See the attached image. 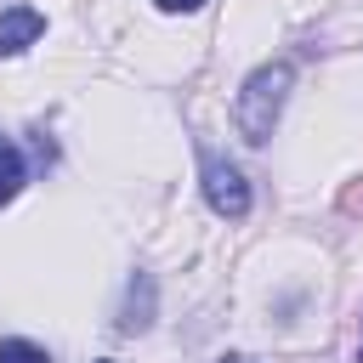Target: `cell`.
Returning a JSON list of instances; mask_svg holds the SVG:
<instances>
[{
	"mask_svg": "<svg viewBox=\"0 0 363 363\" xmlns=\"http://www.w3.org/2000/svg\"><path fill=\"white\" fill-rule=\"evenodd\" d=\"M96 363H108V357H96Z\"/></svg>",
	"mask_w": 363,
	"mask_h": 363,
	"instance_id": "30bf717a",
	"label": "cell"
},
{
	"mask_svg": "<svg viewBox=\"0 0 363 363\" xmlns=\"http://www.w3.org/2000/svg\"><path fill=\"white\" fill-rule=\"evenodd\" d=\"M346 210H363V187H352V193H346Z\"/></svg>",
	"mask_w": 363,
	"mask_h": 363,
	"instance_id": "ba28073f",
	"label": "cell"
},
{
	"mask_svg": "<svg viewBox=\"0 0 363 363\" xmlns=\"http://www.w3.org/2000/svg\"><path fill=\"white\" fill-rule=\"evenodd\" d=\"M147 323H153V278L136 272L130 289H125V306H119V329H125V335H142Z\"/></svg>",
	"mask_w": 363,
	"mask_h": 363,
	"instance_id": "277c9868",
	"label": "cell"
},
{
	"mask_svg": "<svg viewBox=\"0 0 363 363\" xmlns=\"http://www.w3.org/2000/svg\"><path fill=\"white\" fill-rule=\"evenodd\" d=\"M40 34H45V17H40L34 6H11V11L0 17V57H17V51H28Z\"/></svg>",
	"mask_w": 363,
	"mask_h": 363,
	"instance_id": "3957f363",
	"label": "cell"
},
{
	"mask_svg": "<svg viewBox=\"0 0 363 363\" xmlns=\"http://www.w3.org/2000/svg\"><path fill=\"white\" fill-rule=\"evenodd\" d=\"M289 85H295V62H289V57L261 62V68L238 85V96H233V125H238L244 142H267V136L278 130V113H284V102H289Z\"/></svg>",
	"mask_w": 363,
	"mask_h": 363,
	"instance_id": "6da1fadb",
	"label": "cell"
},
{
	"mask_svg": "<svg viewBox=\"0 0 363 363\" xmlns=\"http://www.w3.org/2000/svg\"><path fill=\"white\" fill-rule=\"evenodd\" d=\"M199 176H204V204H210L221 221H244V216H250V182H244V170H238L233 159L204 153Z\"/></svg>",
	"mask_w": 363,
	"mask_h": 363,
	"instance_id": "7a4b0ae2",
	"label": "cell"
},
{
	"mask_svg": "<svg viewBox=\"0 0 363 363\" xmlns=\"http://www.w3.org/2000/svg\"><path fill=\"white\" fill-rule=\"evenodd\" d=\"M153 6H159V11H170V17H176V11H199V6H204V0H153Z\"/></svg>",
	"mask_w": 363,
	"mask_h": 363,
	"instance_id": "52a82bcc",
	"label": "cell"
},
{
	"mask_svg": "<svg viewBox=\"0 0 363 363\" xmlns=\"http://www.w3.org/2000/svg\"><path fill=\"white\" fill-rule=\"evenodd\" d=\"M23 182H28V159H23L17 142L0 136V204H11V199L23 193Z\"/></svg>",
	"mask_w": 363,
	"mask_h": 363,
	"instance_id": "5b68a950",
	"label": "cell"
},
{
	"mask_svg": "<svg viewBox=\"0 0 363 363\" xmlns=\"http://www.w3.org/2000/svg\"><path fill=\"white\" fill-rule=\"evenodd\" d=\"M216 363H255V357H244V352H227V357H216Z\"/></svg>",
	"mask_w": 363,
	"mask_h": 363,
	"instance_id": "9c48e42d",
	"label": "cell"
},
{
	"mask_svg": "<svg viewBox=\"0 0 363 363\" xmlns=\"http://www.w3.org/2000/svg\"><path fill=\"white\" fill-rule=\"evenodd\" d=\"M0 363H51V352H45V346H34V340L6 335V340H0Z\"/></svg>",
	"mask_w": 363,
	"mask_h": 363,
	"instance_id": "8992f818",
	"label": "cell"
}]
</instances>
